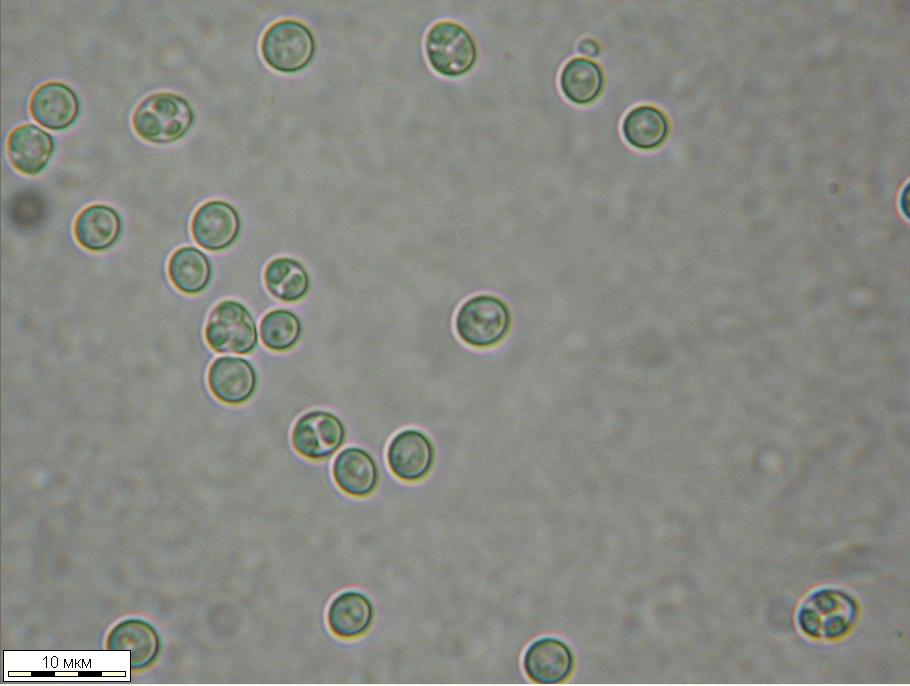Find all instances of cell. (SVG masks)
<instances>
[{
  "label": "cell",
  "mask_w": 910,
  "mask_h": 686,
  "mask_svg": "<svg viewBox=\"0 0 910 686\" xmlns=\"http://www.w3.org/2000/svg\"><path fill=\"white\" fill-rule=\"evenodd\" d=\"M193 120L192 108L184 98L161 92L148 96L137 106L132 124L144 140L165 144L180 139Z\"/></svg>",
  "instance_id": "1"
},
{
  "label": "cell",
  "mask_w": 910,
  "mask_h": 686,
  "mask_svg": "<svg viewBox=\"0 0 910 686\" xmlns=\"http://www.w3.org/2000/svg\"><path fill=\"white\" fill-rule=\"evenodd\" d=\"M511 313L508 306L492 295H477L459 308L455 329L460 339L476 348L498 344L508 334Z\"/></svg>",
  "instance_id": "2"
},
{
  "label": "cell",
  "mask_w": 910,
  "mask_h": 686,
  "mask_svg": "<svg viewBox=\"0 0 910 686\" xmlns=\"http://www.w3.org/2000/svg\"><path fill=\"white\" fill-rule=\"evenodd\" d=\"M425 51L432 68L449 77L467 73L477 59V48L472 35L452 21L438 22L429 29Z\"/></svg>",
  "instance_id": "3"
},
{
  "label": "cell",
  "mask_w": 910,
  "mask_h": 686,
  "mask_svg": "<svg viewBox=\"0 0 910 686\" xmlns=\"http://www.w3.org/2000/svg\"><path fill=\"white\" fill-rule=\"evenodd\" d=\"M315 51L314 37L308 27L295 20L272 24L261 40V53L273 69L293 73L311 61Z\"/></svg>",
  "instance_id": "4"
},
{
  "label": "cell",
  "mask_w": 910,
  "mask_h": 686,
  "mask_svg": "<svg viewBox=\"0 0 910 686\" xmlns=\"http://www.w3.org/2000/svg\"><path fill=\"white\" fill-rule=\"evenodd\" d=\"M205 338L218 353L247 354L257 344L256 324L244 305L225 300L210 313Z\"/></svg>",
  "instance_id": "5"
},
{
  "label": "cell",
  "mask_w": 910,
  "mask_h": 686,
  "mask_svg": "<svg viewBox=\"0 0 910 686\" xmlns=\"http://www.w3.org/2000/svg\"><path fill=\"white\" fill-rule=\"evenodd\" d=\"M345 427L334 414L314 410L302 415L295 423L291 441L303 457L322 460L333 455L344 443Z\"/></svg>",
  "instance_id": "6"
},
{
  "label": "cell",
  "mask_w": 910,
  "mask_h": 686,
  "mask_svg": "<svg viewBox=\"0 0 910 686\" xmlns=\"http://www.w3.org/2000/svg\"><path fill=\"white\" fill-rule=\"evenodd\" d=\"M855 617V603L838 591H820L802 608L800 624L816 637L832 638L845 633Z\"/></svg>",
  "instance_id": "7"
},
{
  "label": "cell",
  "mask_w": 910,
  "mask_h": 686,
  "mask_svg": "<svg viewBox=\"0 0 910 686\" xmlns=\"http://www.w3.org/2000/svg\"><path fill=\"white\" fill-rule=\"evenodd\" d=\"M387 461L399 479L414 482L425 477L434 462V448L421 431L407 429L396 434L389 443Z\"/></svg>",
  "instance_id": "8"
},
{
  "label": "cell",
  "mask_w": 910,
  "mask_h": 686,
  "mask_svg": "<svg viewBox=\"0 0 910 686\" xmlns=\"http://www.w3.org/2000/svg\"><path fill=\"white\" fill-rule=\"evenodd\" d=\"M240 220L236 210L223 201H210L195 212L191 231L194 240L210 251L229 247L237 238Z\"/></svg>",
  "instance_id": "9"
},
{
  "label": "cell",
  "mask_w": 910,
  "mask_h": 686,
  "mask_svg": "<svg viewBox=\"0 0 910 686\" xmlns=\"http://www.w3.org/2000/svg\"><path fill=\"white\" fill-rule=\"evenodd\" d=\"M530 679L539 684H557L566 680L574 667L570 648L561 640L544 637L533 642L523 659Z\"/></svg>",
  "instance_id": "10"
},
{
  "label": "cell",
  "mask_w": 910,
  "mask_h": 686,
  "mask_svg": "<svg viewBox=\"0 0 910 686\" xmlns=\"http://www.w3.org/2000/svg\"><path fill=\"white\" fill-rule=\"evenodd\" d=\"M256 384L253 366L242 358L220 357L211 364L208 371L211 392L226 404L244 403L253 395Z\"/></svg>",
  "instance_id": "11"
},
{
  "label": "cell",
  "mask_w": 910,
  "mask_h": 686,
  "mask_svg": "<svg viewBox=\"0 0 910 686\" xmlns=\"http://www.w3.org/2000/svg\"><path fill=\"white\" fill-rule=\"evenodd\" d=\"M53 151L51 135L34 124L17 127L7 141V153L12 165L26 175L39 173L47 165Z\"/></svg>",
  "instance_id": "12"
},
{
  "label": "cell",
  "mask_w": 910,
  "mask_h": 686,
  "mask_svg": "<svg viewBox=\"0 0 910 686\" xmlns=\"http://www.w3.org/2000/svg\"><path fill=\"white\" fill-rule=\"evenodd\" d=\"M33 118L42 126L61 130L73 123L79 111L76 94L67 85L49 82L33 93L30 102Z\"/></svg>",
  "instance_id": "13"
},
{
  "label": "cell",
  "mask_w": 910,
  "mask_h": 686,
  "mask_svg": "<svg viewBox=\"0 0 910 686\" xmlns=\"http://www.w3.org/2000/svg\"><path fill=\"white\" fill-rule=\"evenodd\" d=\"M333 477L338 487L348 495L364 497L376 488L379 472L369 453L358 447H349L337 455Z\"/></svg>",
  "instance_id": "14"
},
{
  "label": "cell",
  "mask_w": 910,
  "mask_h": 686,
  "mask_svg": "<svg viewBox=\"0 0 910 686\" xmlns=\"http://www.w3.org/2000/svg\"><path fill=\"white\" fill-rule=\"evenodd\" d=\"M121 232V220L117 212L106 205H91L77 216L74 234L78 243L91 251L110 248Z\"/></svg>",
  "instance_id": "15"
},
{
  "label": "cell",
  "mask_w": 910,
  "mask_h": 686,
  "mask_svg": "<svg viewBox=\"0 0 910 686\" xmlns=\"http://www.w3.org/2000/svg\"><path fill=\"white\" fill-rule=\"evenodd\" d=\"M374 610L370 600L356 591L344 592L332 601L327 620L332 632L345 639L365 633L373 620Z\"/></svg>",
  "instance_id": "16"
},
{
  "label": "cell",
  "mask_w": 910,
  "mask_h": 686,
  "mask_svg": "<svg viewBox=\"0 0 910 686\" xmlns=\"http://www.w3.org/2000/svg\"><path fill=\"white\" fill-rule=\"evenodd\" d=\"M626 141L641 150H651L663 144L669 134L665 114L653 107L642 105L627 113L622 123Z\"/></svg>",
  "instance_id": "17"
},
{
  "label": "cell",
  "mask_w": 910,
  "mask_h": 686,
  "mask_svg": "<svg viewBox=\"0 0 910 686\" xmlns=\"http://www.w3.org/2000/svg\"><path fill=\"white\" fill-rule=\"evenodd\" d=\"M604 86L600 66L586 58L568 61L560 74V87L565 97L578 105H586L598 98Z\"/></svg>",
  "instance_id": "18"
},
{
  "label": "cell",
  "mask_w": 910,
  "mask_h": 686,
  "mask_svg": "<svg viewBox=\"0 0 910 686\" xmlns=\"http://www.w3.org/2000/svg\"><path fill=\"white\" fill-rule=\"evenodd\" d=\"M170 280L186 294H196L206 288L211 276L208 258L194 247L176 250L168 265Z\"/></svg>",
  "instance_id": "19"
},
{
  "label": "cell",
  "mask_w": 910,
  "mask_h": 686,
  "mask_svg": "<svg viewBox=\"0 0 910 686\" xmlns=\"http://www.w3.org/2000/svg\"><path fill=\"white\" fill-rule=\"evenodd\" d=\"M264 281L274 297L286 302L303 298L309 288L305 268L296 260L285 257L276 258L267 265Z\"/></svg>",
  "instance_id": "20"
},
{
  "label": "cell",
  "mask_w": 910,
  "mask_h": 686,
  "mask_svg": "<svg viewBox=\"0 0 910 686\" xmlns=\"http://www.w3.org/2000/svg\"><path fill=\"white\" fill-rule=\"evenodd\" d=\"M263 344L274 351H286L292 348L301 334V323L298 317L287 310L278 309L267 313L260 324Z\"/></svg>",
  "instance_id": "21"
},
{
  "label": "cell",
  "mask_w": 910,
  "mask_h": 686,
  "mask_svg": "<svg viewBox=\"0 0 910 686\" xmlns=\"http://www.w3.org/2000/svg\"><path fill=\"white\" fill-rule=\"evenodd\" d=\"M578 50L589 57H596L600 52V47L596 41L587 38L578 44Z\"/></svg>",
  "instance_id": "22"
},
{
  "label": "cell",
  "mask_w": 910,
  "mask_h": 686,
  "mask_svg": "<svg viewBox=\"0 0 910 686\" xmlns=\"http://www.w3.org/2000/svg\"><path fill=\"white\" fill-rule=\"evenodd\" d=\"M908 195H909V190H908V185H907L906 189L903 190L901 197H900L901 209L903 212L906 213L907 216H908V202H909Z\"/></svg>",
  "instance_id": "23"
},
{
  "label": "cell",
  "mask_w": 910,
  "mask_h": 686,
  "mask_svg": "<svg viewBox=\"0 0 910 686\" xmlns=\"http://www.w3.org/2000/svg\"><path fill=\"white\" fill-rule=\"evenodd\" d=\"M31 677H55V672L53 671H33L30 673Z\"/></svg>",
  "instance_id": "24"
},
{
  "label": "cell",
  "mask_w": 910,
  "mask_h": 686,
  "mask_svg": "<svg viewBox=\"0 0 910 686\" xmlns=\"http://www.w3.org/2000/svg\"><path fill=\"white\" fill-rule=\"evenodd\" d=\"M79 677H102L103 673L100 671H80L78 672Z\"/></svg>",
  "instance_id": "25"
}]
</instances>
